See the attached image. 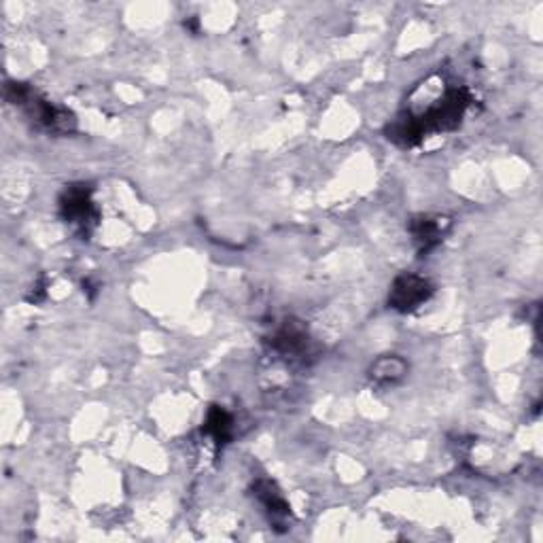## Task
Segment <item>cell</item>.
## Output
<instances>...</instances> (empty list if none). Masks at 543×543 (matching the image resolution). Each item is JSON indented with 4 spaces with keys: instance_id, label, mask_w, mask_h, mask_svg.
<instances>
[{
    "instance_id": "4",
    "label": "cell",
    "mask_w": 543,
    "mask_h": 543,
    "mask_svg": "<svg viewBox=\"0 0 543 543\" xmlns=\"http://www.w3.org/2000/svg\"><path fill=\"white\" fill-rule=\"evenodd\" d=\"M448 230V221L444 217H414L410 221V234L414 238L418 251L423 255L433 251L444 240V234Z\"/></svg>"
},
{
    "instance_id": "3",
    "label": "cell",
    "mask_w": 543,
    "mask_h": 543,
    "mask_svg": "<svg viewBox=\"0 0 543 543\" xmlns=\"http://www.w3.org/2000/svg\"><path fill=\"white\" fill-rule=\"evenodd\" d=\"M431 293H433V285L424 277H418V274H402V277L395 278V283H392L389 304L391 308L399 312H412L416 310L418 306L427 302Z\"/></svg>"
},
{
    "instance_id": "6",
    "label": "cell",
    "mask_w": 543,
    "mask_h": 543,
    "mask_svg": "<svg viewBox=\"0 0 543 543\" xmlns=\"http://www.w3.org/2000/svg\"><path fill=\"white\" fill-rule=\"evenodd\" d=\"M405 374H408V363H405L403 359L397 355L381 357L370 370L371 382H374L376 387H382V389L395 387V384L403 381Z\"/></svg>"
},
{
    "instance_id": "1",
    "label": "cell",
    "mask_w": 543,
    "mask_h": 543,
    "mask_svg": "<svg viewBox=\"0 0 543 543\" xmlns=\"http://www.w3.org/2000/svg\"><path fill=\"white\" fill-rule=\"evenodd\" d=\"M6 100L16 107L26 109L32 121H37L38 128H43L49 134H70L77 126L75 115L68 109L56 107L49 100H43L37 91H32L26 83H6L5 88Z\"/></svg>"
},
{
    "instance_id": "8",
    "label": "cell",
    "mask_w": 543,
    "mask_h": 543,
    "mask_svg": "<svg viewBox=\"0 0 543 543\" xmlns=\"http://www.w3.org/2000/svg\"><path fill=\"white\" fill-rule=\"evenodd\" d=\"M204 433L211 435L214 444H219V446L230 442L234 433V421L230 412L219 408V405H213V408L208 410V416L204 421Z\"/></svg>"
},
{
    "instance_id": "7",
    "label": "cell",
    "mask_w": 543,
    "mask_h": 543,
    "mask_svg": "<svg viewBox=\"0 0 543 543\" xmlns=\"http://www.w3.org/2000/svg\"><path fill=\"white\" fill-rule=\"evenodd\" d=\"M255 496H257L261 506L266 507V512L270 514V520L280 522L289 518V506L283 499V495L278 493L277 486L270 480H259L255 484Z\"/></svg>"
},
{
    "instance_id": "5",
    "label": "cell",
    "mask_w": 543,
    "mask_h": 543,
    "mask_svg": "<svg viewBox=\"0 0 543 543\" xmlns=\"http://www.w3.org/2000/svg\"><path fill=\"white\" fill-rule=\"evenodd\" d=\"M308 333L296 320H287V323L280 327V329L272 336V346L274 350H278L280 355L291 357V359H299L302 355L308 352Z\"/></svg>"
},
{
    "instance_id": "2",
    "label": "cell",
    "mask_w": 543,
    "mask_h": 543,
    "mask_svg": "<svg viewBox=\"0 0 543 543\" xmlns=\"http://www.w3.org/2000/svg\"><path fill=\"white\" fill-rule=\"evenodd\" d=\"M60 213L62 219L81 235H88L96 227L98 211L91 202V187L83 185H70L64 189L60 198Z\"/></svg>"
}]
</instances>
